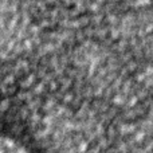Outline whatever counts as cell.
Here are the masks:
<instances>
[{
	"label": "cell",
	"instance_id": "6da1fadb",
	"mask_svg": "<svg viewBox=\"0 0 153 153\" xmlns=\"http://www.w3.org/2000/svg\"><path fill=\"white\" fill-rule=\"evenodd\" d=\"M0 153H26L7 138L0 137Z\"/></svg>",
	"mask_w": 153,
	"mask_h": 153
}]
</instances>
